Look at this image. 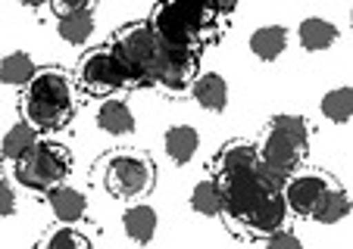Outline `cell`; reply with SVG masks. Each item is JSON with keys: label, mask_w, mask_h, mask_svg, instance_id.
Instances as JSON below:
<instances>
[{"label": "cell", "mask_w": 353, "mask_h": 249, "mask_svg": "<svg viewBox=\"0 0 353 249\" xmlns=\"http://www.w3.org/2000/svg\"><path fill=\"white\" fill-rule=\"evenodd\" d=\"M75 112V81L63 69H34L22 87V118L38 131H60Z\"/></svg>", "instance_id": "1"}, {"label": "cell", "mask_w": 353, "mask_h": 249, "mask_svg": "<svg viewBox=\"0 0 353 249\" xmlns=\"http://www.w3.org/2000/svg\"><path fill=\"white\" fill-rule=\"evenodd\" d=\"M222 16L210 7L207 0H160L150 13L147 25L154 28L157 41L181 47H197L219 34Z\"/></svg>", "instance_id": "2"}, {"label": "cell", "mask_w": 353, "mask_h": 249, "mask_svg": "<svg viewBox=\"0 0 353 249\" xmlns=\"http://www.w3.org/2000/svg\"><path fill=\"white\" fill-rule=\"evenodd\" d=\"M110 47L125 72V85H154L157 34L147 22H132V25L119 28Z\"/></svg>", "instance_id": "3"}, {"label": "cell", "mask_w": 353, "mask_h": 249, "mask_svg": "<svg viewBox=\"0 0 353 249\" xmlns=\"http://www.w3.org/2000/svg\"><path fill=\"white\" fill-rule=\"evenodd\" d=\"M69 169H72V159H69V150L63 144H54V140H38L32 147L26 159L16 162V181L28 191H50L57 184L66 181Z\"/></svg>", "instance_id": "4"}, {"label": "cell", "mask_w": 353, "mask_h": 249, "mask_svg": "<svg viewBox=\"0 0 353 249\" xmlns=\"http://www.w3.org/2000/svg\"><path fill=\"white\" fill-rule=\"evenodd\" d=\"M103 187L116 199H134L144 197L154 187V162L141 153H113L103 162Z\"/></svg>", "instance_id": "5"}, {"label": "cell", "mask_w": 353, "mask_h": 249, "mask_svg": "<svg viewBox=\"0 0 353 249\" xmlns=\"http://www.w3.org/2000/svg\"><path fill=\"white\" fill-rule=\"evenodd\" d=\"M216 184H219V191H222V212H225L234 224H244V218L250 215L269 193H275L266 184V177L260 175V162L250 171H241V175H232Z\"/></svg>", "instance_id": "6"}, {"label": "cell", "mask_w": 353, "mask_h": 249, "mask_svg": "<svg viewBox=\"0 0 353 249\" xmlns=\"http://www.w3.org/2000/svg\"><path fill=\"white\" fill-rule=\"evenodd\" d=\"M75 85H79L85 94H94V97H110L113 91L125 87V72H122L113 47H97V50H88L85 56L79 59V69H75Z\"/></svg>", "instance_id": "7"}, {"label": "cell", "mask_w": 353, "mask_h": 249, "mask_svg": "<svg viewBox=\"0 0 353 249\" xmlns=\"http://www.w3.org/2000/svg\"><path fill=\"white\" fill-rule=\"evenodd\" d=\"M197 75V47H181L157 41V63H154V85L169 91H185Z\"/></svg>", "instance_id": "8"}, {"label": "cell", "mask_w": 353, "mask_h": 249, "mask_svg": "<svg viewBox=\"0 0 353 249\" xmlns=\"http://www.w3.org/2000/svg\"><path fill=\"white\" fill-rule=\"evenodd\" d=\"M332 184L334 181L325 175V171H300L297 169L285 177V184H281V199H285L291 215L307 218L310 209L316 206V199H319Z\"/></svg>", "instance_id": "9"}, {"label": "cell", "mask_w": 353, "mask_h": 249, "mask_svg": "<svg viewBox=\"0 0 353 249\" xmlns=\"http://www.w3.org/2000/svg\"><path fill=\"white\" fill-rule=\"evenodd\" d=\"M256 162H260L256 144H250V140H228L225 147H219V153L213 159V177L216 181H225L232 175L250 171Z\"/></svg>", "instance_id": "10"}, {"label": "cell", "mask_w": 353, "mask_h": 249, "mask_svg": "<svg viewBox=\"0 0 353 249\" xmlns=\"http://www.w3.org/2000/svg\"><path fill=\"white\" fill-rule=\"evenodd\" d=\"M288 218H291V212H288V206H285V199H281V193H269V197L263 199V203L244 218V228L250 230V234L266 237V234H272V230L285 228Z\"/></svg>", "instance_id": "11"}, {"label": "cell", "mask_w": 353, "mask_h": 249, "mask_svg": "<svg viewBox=\"0 0 353 249\" xmlns=\"http://www.w3.org/2000/svg\"><path fill=\"white\" fill-rule=\"evenodd\" d=\"M47 203H50V212L60 224H79L81 218L88 215V197L75 187H66V184H57L47 191Z\"/></svg>", "instance_id": "12"}, {"label": "cell", "mask_w": 353, "mask_h": 249, "mask_svg": "<svg viewBox=\"0 0 353 249\" xmlns=\"http://www.w3.org/2000/svg\"><path fill=\"white\" fill-rule=\"evenodd\" d=\"M338 38H341L338 25H334V22H328V19H322V16H310V19H303L297 25L300 47H303V50H310V53L328 50V47H332Z\"/></svg>", "instance_id": "13"}, {"label": "cell", "mask_w": 353, "mask_h": 249, "mask_svg": "<svg viewBox=\"0 0 353 249\" xmlns=\"http://www.w3.org/2000/svg\"><path fill=\"white\" fill-rule=\"evenodd\" d=\"M188 87H191L194 100H197L203 109L222 112L228 106V85H225V78H222V75H216V72L194 75V81Z\"/></svg>", "instance_id": "14"}, {"label": "cell", "mask_w": 353, "mask_h": 249, "mask_svg": "<svg viewBox=\"0 0 353 249\" xmlns=\"http://www.w3.org/2000/svg\"><path fill=\"white\" fill-rule=\"evenodd\" d=\"M347 215H350V197L341 191L338 184H332V187L316 199V206L310 209L307 218H313L316 224H338V221H344Z\"/></svg>", "instance_id": "15"}, {"label": "cell", "mask_w": 353, "mask_h": 249, "mask_svg": "<svg viewBox=\"0 0 353 249\" xmlns=\"http://www.w3.org/2000/svg\"><path fill=\"white\" fill-rule=\"evenodd\" d=\"M197 147H200V134L191 124H172L166 131V138H163V150H166V156L172 159L175 165L191 162Z\"/></svg>", "instance_id": "16"}, {"label": "cell", "mask_w": 353, "mask_h": 249, "mask_svg": "<svg viewBox=\"0 0 353 249\" xmlns=\"http://www.w3.org/2000/svg\"><path fill=\"white\" fill-rule=\"evenodd\" d=\"M157 209L147 203H134L128 206L125 212H122V228H125V234L132 237L134 243H150L157 234Z\"/></svg>", "instance_id": "17"}, {"label": "cell", "mask_w": 353, "mask_h": 249, "mask_svg": "<svg viewBox=\"0 0 353 249\" xmlns=\"http://www.w3.org/2000/svg\"><path fill=\"white\" fill-rule=\"evenodd\" d=\"M97 124L100 131L113 134V138H125V134L134 131V112L125 100H107L97 109Z\"/></svg>", "instance_id": "18"}, {"label": "cell", "mask_w": 353, "mask_h": 249, "mask_svg": "<svg viewBox=\"0 0 353 249\" xmlns=\"http://www.w3.org/2000/svg\"><path fill=\"white\" fill-rule=\"evenodd\" d=\"M247 47H250V53H254L256 59H263V63H275V59L288 50V32L281 25H263L250 34Z\"/></svg>", "instance_id": "19"}, {"label": "cell", "mask_w": 353, "mask_h": 249, "mask_svg": "<svg viewBox=\"0 0 353 249\" xmlns=\"http://www.w3.org/2000/svg\"><path fill=\"white\" fill-rule=\"evenodd\" d=\"M38 128L34 124H28L26 118L22 122H16L13 128H10L7 134H3V144H0V156L7 159V162H19V159H26L28 153H32V147L38 144Z\"/></svg>", "instance_id": "20"}, {"label": "cell", "mask_w": 353, "mask_h": 249, "mask_svg": "<svg viewBox=\"0 0 353 249\" xmlns=\"http://www.w3.org/2000/svg\"><path fill=\"white\" fill-rule=\"evenodd\" d=\"M57 32L66 44L72 47H85L94 34V13L91 10H79V13H66V16H57Z\"/></svg>", "instance_id": "21"}, {"label": "cell", "mask_w": 353, "mask_h": 249, "mask_svg": "<svg viewBox=\"0 0 353 249\" xmlns=\"http://www.w3.org/2000/svg\"><path fill=\"white\" fill-rule=\"evenodd\" d=\"M34 59L28 56L26 50H16V53H7L0 59V85L7 87H26V81L34 75Z\"/></svg>", "instance_id": "22"}, {"label": "cell", "mask_w": 353, "mask_h": 249, "mask_svg": "<svg viewBox=\"0 0 353 249\" xmlns=\"http://www.w3.org/2000/svg\"><path fill=\"white\" fill-rule=\"evenodd\" d=\"M191 209L203 218H219L222 215V191L216 177H203L194 184L191 191Z\"/></svg>", "instance_id": "23"}, {"label": "cell", "mask_w": 353, "mask_h": 249, "mask_svg": "<svg viewBox=\"0 0 353 249\" xmlns=\"http://www.w3.org/2000/svg\"><path fill=\"white\" fill-rule=\"evenodd\" d=\"M322 116L328 118V122L334 124H344L350 122L353 116V91L350 87H334V91H328L325 97H322Z\"/></svg>", "instance_id": "24"}, {"label": "cell", "mask_w": 353, "mask_h": 249, "mask_svg": "<svg viewBox=\"0 0 353 249\" xmlns=\"http://www.w3.org/2000/svg\"><path fill=\"white\" fill-rule=\"evenodd\" d=\"M44 246L47 249H91V240L81 230H75L72 224H60L54 234H47Z\"/></svg>", "instance_id": "25"}, {"label": "cell", "mask_w": 353, "mask_h": 249, "mask_svg": "<svg viewBox=\"0 0 353 249\" xmlns=\"http://www.w3.org/2000/svg\"><path fill=\"white\" fill-rule=\"evenodd\" d=\"M266 246H272V249H300V237L291 234V230H285V228H279V230H272V234H266Z\"/></svg>", "instance_id": "26"}, {"label": "cell", "mask_w": 353, "mask_h": 249, "mask_svg": "<svg viewBox=\"0 0 353 249\" xmlns=\"http://www.w3.org/2000/svg\"><path fill=\"white\" fill-rule=\"evenodd\" d=\"M50 3V10H54L57 16H66V13H79V10H91L94 0H47Z\"/></svg>", "instance_id": "27"}, {"label": "cell", "mask_w": 353, "mask_h": 249, "mask_svg": "<svg viewBox=\"0 0 353 249\" xmlns=\"http://www.w3.org/2000/svg\"><path fill=\"white\" fill-rule=\"evenodd\" d=\"M16 212V193L13 187H10V181H3L0 177V218H7Z\"/></svg>", "instance_id": "28"}, {"label": "cell", "mask_w": 353, "mask_h": 249, "mask_svg": "<svg viewBox=\"0 0 353 249\" xmlns=\"http://www.w3.org/2000/svg\"><path fill=\"white\" fill-rule=\"evenodd\" d=\"M207 3H210V7H213L219 16H228L234 7H238V0H207Z\"/></svg>", "instance_id": "29"}, {"label": "cell", "mask_w": 353, "mask_h": 249, "mask_svg": "<svg viewBox=\"0 0 353 249\" xmlns=\"http://www.w3.org/2000/svg\"><path fill=\"white\" fill-rule=\"evenodd\" d=\"M22 7H28V10H38V7H44L47 0H19Z\"/></svg>", "instance_id": "30"}]
</instances>
